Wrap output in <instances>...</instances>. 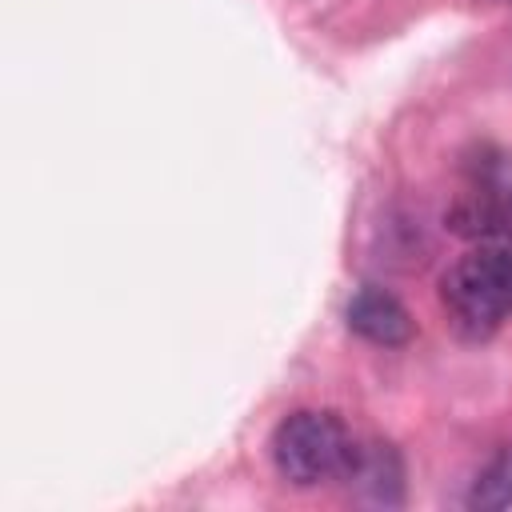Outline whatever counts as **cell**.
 <instances>
[{"label":"cell","instance_id":"cell-1","mask_svg":"<svg viewBox=\"0 0 512 512\" xmlns=\"http://www.w3.org/2000/svg\"><path fill=\"white\" fill-rule=\"evenodd\" d=\"M440 296L448 312L472 328L492 332L512 316V244L480 240L440 276Z\"/></svg>","mask_w":512,"mask_h":512},{"label":"cell","instance_id":"cell-2","mask_svg":"<svg viewBox=\"0 0 512 512\" xmlns=\"http://www.w3.org/2000/svg\"><path fill=\"white\" fill-rule=\"evenodd\" d=\"M352 456H356V440L344 428V420L332 412L304 408L284 416L272 432V464L296 488L344 480Z\"/></svg>","mask_w":512,"mask_h":512},{"label":"cell","instance_id":"cell-3","mask_svg":"<svg viewBox=\"0 0 512 512\" xmlns=\"http://www.w3.org/2000/svg\"><path fill=\"white\" fill-rule=\"evenodd\" d=\"M348 328L356 336H364L368 344H380V348H400L412 340L408 308L388 288H376V284H364L348 300Z\"/></svg>","mask_w":512,"mask_h":512},{"label":"cell","instance_id":"cell-4","mask_svg":"<svg viewBox=\"0 0 512 512\" xmlns=\"http://www.w3.org/2000/svg\"><path fill=\"white\" fill-rule=\"evenodd\" d=\"M344 480H356V488L368 492L372 500H384V504L400 500V460L388 444H356V456Z\"/></svg>","mask_w":512,"mask_h":512},{"label":"cell","instance_id":"cell-5","mask_svg":"<svg viewBox=\"0 0 512 512\" xmlns=\"http://www.w3.org/2000/svg\"><path fill=\"white\" fill-rule=\"evenodd\" d=\"M468 504L472 508H484V512H496V508H508L512 504V444H504L492 464L476 476L472 492H468Z\"/></svg>","mask_w":512,"mask_h":512},{"label":"cell","instance_id":"cell-6","mask_svg":"<svg viewBox=\"0 0 512 512\" xmlns=\"http://www.w3.org/2000/svg\"><path fill=\"white\" fill-rule=\"evenodd\" d=\"M496 232L512 244V196H508L504 204H496Z\"/></svg>","mask_w":512,"mask_h":512}]
</instances>
